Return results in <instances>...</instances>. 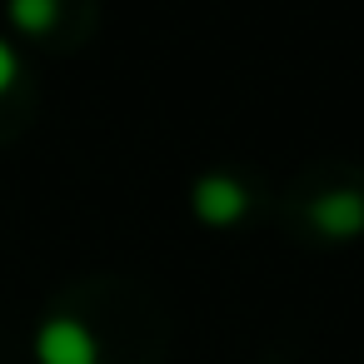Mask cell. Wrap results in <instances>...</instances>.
<instances>
[{"label": "cell", "mask_w": 364, "mask_h": 364, "mask_svg": "<svg viewBox=\"0 0 364 364\" xmlns=\"http://www.w3.org/2000/svg\"><path fill=\"white\" fill-rule=\"evenodd\" d=\"M36 364H100V344L80 319H46L36 329Z\"/></svg>", "instance_id": "obj_1"}, {"label": "cell", "mask_w": 364, "mask_h": 364, "mask_svg": "<svg viewBox=\"0 0 364 364\" xmlns=\"http://www.w3.org/2000/svg\"><path fill=\"white\" fill-rule=\"evenodd\" d=\"M245 210H250V190H245L235 175H205V180L195 185V215H200L205 225H215V230L240 225Z\"/></svg>", "instance_id": "obj_2"}, {"label": "cell", "mask_w": 364, "mask_h": 364, "mask_svg": "<svg viewBox=\"0 0 364 364\" xmlns=\"http://www.w3.org/2000/svg\"><path fill=\"white\" fill-rule=\"evenodd\" d=\"M309 225L324 240H354L364 230V195L359 190H324L309 205Z\"/></svg>", "instance_id": "obj_3"}, {"label": "cell", "mask_w": 364, "mask_h": 364, "mask_svg": "<svg viewBox=\"0 0 364 364\" xmlns=\"http://www.w3.org/2000/svg\"><path fill=\"white\" fill-rule=\"evenodd\" d=\"M11 26L16 31H26V36H46V31H55V21H60V0H11Z\"/></svg>", "instance_id": "obj_4"}, {"label": "cell", "mask_w": 364, "mask_h": 364, "mask_svg": "<svg viewBox=\"0 0 364 364\" xmlns=\"http://www.w3.org/2000/svg\"><path fill=\"white\" fill-rule=\"evenodd\" d=\"M11 80H16V50H11L6 41H0V95L11 90Z\"/></svg>", "instance_id": "obj_5"}]
</instances>
